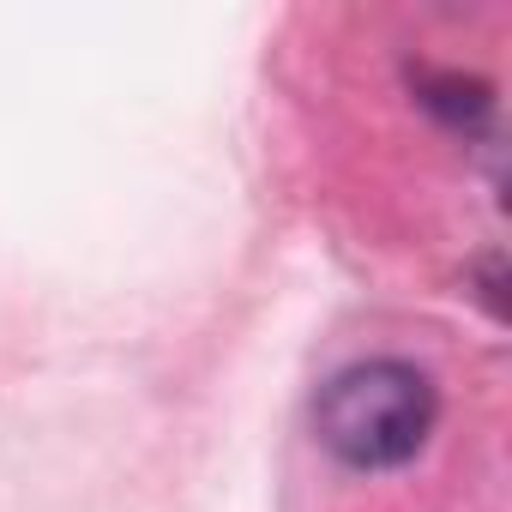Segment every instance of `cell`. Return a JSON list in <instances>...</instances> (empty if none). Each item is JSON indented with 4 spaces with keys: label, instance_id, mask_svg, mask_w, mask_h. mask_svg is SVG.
<instances>
[{
    "label": "cell",
    "instance_id": "6da1fadb",
    "mask_svg": "<svg viewBox=\"0 0 512 512\" xmlns=\"http://www.w3.org/2000/svg\"><path fill=\"white\" fill-rule=\"evenodd\" d=\"M440 422V392L416 362L374 356L338 368L314 398L320 446L350 470H398L410 464Z\"/></svg>",
    "mask_w": 512,
    "mask_h": 512
},
{
    "label": "cell",
    "instance_id": "7a4b0ae2",
    "mask_svg": "<svg viewBox=\"0 0 512 512\" xmlns=\"http://www.w3.org/2000/svg\"><path fill=\"white\" fill-rule=\"evenodd\" d=\"M416 97L434 115H446L452 127H482L488 109H494V91L482 79H464V73H422L416 79Z\"/></svg>",
    "mask_w": 512,
    "mask_h": 512
}]
</instances>
